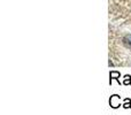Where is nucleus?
I'll use <instances>...</instances> for the list:
<instances>
[{
    "mask_svg": "<svg viewBox=\"0 0 131 115\" xmlns=\"http://www.w3.org/2000/svg\"><path fill=\"white\" fill-rule=\"evenodd\" d=\"M122 107H123V108H125V109L131 108V99H130V98H125V99H124V104L122 105Z\"/></svg>",
    "mask_w": 131,
    "mask_h": 115,
    "instance_id": "4",
    "label": "nucleus"
},
{
    "mask_svg": "<svg viewBox=\"0 0 131 115\" xmlns=\"http://www.w3.org/2000/svg\"><path fill=\"white\" fill-rule=\"evenodd\" d=\"M109 106L112 107V108L116 109L118 108V107H121L122 105H121V97L118 95H113L111 97V99H109Z\"/></svg>",
    "mask_w": 131,
    "mask_h": 115,
    "instance_id": "1",
    "label": "nucleus"
},
{
    "mask_svg": "<svg viewBox=\"0 0 131 115\" xmlns=\"http://www.w3.org/2000/svg\"><path fill=\"white\" fill-rule=\"evenodd\" d=\"M120 77H121V74L118 71H116V70L111 71L109 72V84L112 85V81H113V79H116V81L118 82V84H120Z\"/></svg>",
    "mask_w": 131,
    "mask_h": 115,
    "instance_id": "2",
    "label": "nucleus"
},
{
    "mask_svg": "<svg viewBox=\"0 0 131 115\" xmlns=\"http://www.w3.org/2000/svg\"><path fill=\"white\" fill-rule=\"evenodd\" d=\"M123 84H124V85H130V84H131V76H130V75H124V78H123Z\"/></svg>",
    "mask_w": 131,
    "mask_h": 115,
    "instance_id": "5",
    "label": "nucleus"
},
{
    "mask_svg": "<svg viewBox=\"0 0 131 115\" xmlns=\"http://www.w3.org/2000/svg\"><path fill=\"white\" fill-rule=\"evenodd\" d=\"M123 44H124L127 47L131 48V35H128V36H125L124 38H123Z\"/></svg>",
    "mask_w": 131,
    "mask_h": 115,
    "instance_id": "3",
    "label": "nucleus"
}]
</instances>
